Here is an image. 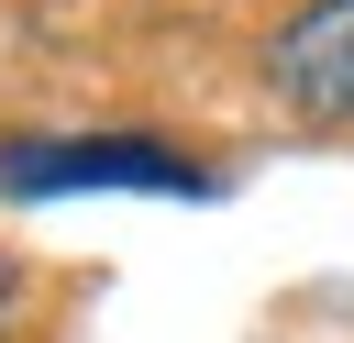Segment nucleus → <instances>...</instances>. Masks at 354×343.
<instances>
[{
    "label": "nucleus",
    "mask_w": 354,
    "mask_h": 343,
    "mask_svg": "<svg viewBox=\"0 0 354 343\" xmlns=\"http://www.w3.org/2000/svg\"><path fill=\"white\" fill-rule=\"evenodd\" d=\"M266 89H277L299 122L354 133V0H299V11L266 33Z\"/></svg>",
    "instance_id": "nucleus-2"
},
{
    "label": "nucleus",
    "mask_w": 354,
    "mask_h": 343,
    "mask_svg": "<svg viewBox=\"0 0 354 343\" xmlns=\"http://www.w3.org/2000/svg\"><path fill=\"white\" fill-rule=\"evenodd\" d=\"M11 310H22V254H0V332H11Z\"/></svg>",
    "instance_id": "nucleus-3"
},
{
    "label": "nucleus",
    "mask_w": 354,
    "mask_h": 343,
    "mask_svg": "<svg viewBox=\"0 0 354 343\" xmlns=\"http://www.w3.org/2000/svg\"><path fill=\"white\" fill-rule=\"evenodd\" d=\"M0 188H22V199H55V188H166V199H188L199 166L144 144V133H66V144H0Z\"/></svg>",
    "instance_id": "nucleus-1"
}]
</instances>
